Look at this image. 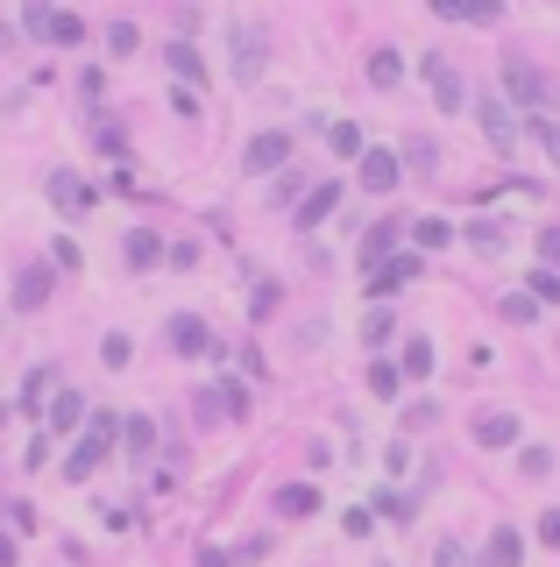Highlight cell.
<instances>
[{"instance_id": "obj_1", "label": "cell", "mask_w": 560, "mask_h": 567, "mask_svg": "<svg viewBox=\"0 0 560 567\" xmlns=\"http://www.w3.org/2000/svg\"><path fill=\"white\" fill-rule=\"evenodd\" d=\"M114 447H121V419H114V412H100V419H86V440H78V447H71V461H64V475H71V482H86V475H93V468H100V461H107Z\"/></svg>"}, {"instance_id": "obj_2", "label": "cell", "mask_w": 560, "mask_h": 567, "mask_svg": "<svg viewBox=\"0 0 560 567\" xmlns=\"http://www.w3.org/2000/svg\"><path fill=\"white\" fill-rule=\"evenodd\" d=\"M227 43H234V86H256V78H263V57H270L263 22H227Z\"/></svg>"}, {"instance_id": "obj_3", "label": "cell", "mask_w": 560, "mask_h": 567, "mask_svg": "<svg viewBox=\"0 0 560 567\" xmlns=\"http://www.w3.org/2000/svg\"><path fill=\"white\" fill-rule=\"evenodd\" d=\"M22 29L43 36V43H57V50H78V43H86V22H78V15H50V8H22Z\"/></svg>"}, {"instance_id": "obj_4", "label": "cell", "mask_w": 560, "mask_h": 567, "mask_svg": "<svg viewBox=\"0 0 560 567\" xmlns=\"http://www.w3.org/2000/svg\"><path fill=\"white\" fill-rule=\"evenodd\" d=\"M242 164H249L256 178H270V171H284V164H291V135H284V128H263V135L249 142V156H242Z\"/></svg>"}, {"instance_id": "obj_5", "label": "cell", "mask_w": 560, "mask_h": 567, "mask_svg": "<svg viewBox=\"0 0 560 567\" xmlns=\"http://www.w3.org/2000/svg\"><path fill=\"white\" fill-rule=\"evenodd\" d=\"M504 93H511L518 107H546V100H553V86H546V78H539L532 64H518V57L504 64ZM518 107H511V114H518Z\"/></svg>"}, {"instance_id": "obj_6", "label": "cell", "mask_w": 560, "mask_h": 567, "mask_svg": "<svg viewBox=\"0 0 560 567\" xmlns=\"http://www.w3.org/2000/svg\"><path fill=\"white\" fill-rule=\"evenodd\" d=\"M171 348L178 355H220V341H213V327H206L199 312H178L171 319Z\"/></svg>"}, {"instance_id": "obj_7", "label": "cell", "mask_w": 560, "mask_h": 567, "mask_svg": "<svg viewBox=\"0 0 560 567\" xmlns=\"http://www.w3.org/2000/svg\"><path fill=\"white\" fill-rule=\"evenodd\" d=\"M397 178H405L397 149H362V185H369V192H397Z\"/></svg>"}, {"instance_id": "obj_8", "label": "cell", "mask_w": 560, "mask_h": 567, "mask_svg": "<svg viewBox=\"0 0 560 567\" xmlns=\"http://www.w3.org/2000/svg\"><path fill=\"white\" fill-rule=\"evenodd\" d=\"M419 71H426V86H433V100H440V114H454V107H461V71H454L447 57H426Z\"/></svg>"}, {"instance_id": "obj_9", "label": "cell", "mask_w": 560, "mask_h": 567, "mask_svg": "<svg viewBox=\"0 0 560 567\" xmlns=\"http://www.w3.org/2000/svg\"><path fill=\"white\" fill-rule=\"evenodd\" d=\"M440 22H504V0H433Z\"/></svg>"}, {"instance_id": "obj_10", "label": "cell", "mask_w": 560, "mask_h": 567, "mask_svg": "<svg viewBox=\"0 0 560 567\" xmlns=\"http://www.w3.org/2000/svg\"><path fill=\"white\" fill-rule=\"evenodd\" d=\"M50 199H57V213H86L100 192H93L86 178H71V171H50Z\"/></svg>"}, {"instance_id": "obj_11", "label": "cell", "mask_w": 560, "mask_h": 567, "mask_svg": "<svg viewBox=\"0 0 560 567\" xmlns=\"http://www.w3.org/2000/svg\"><path fill=\"white\" fill-rule=\"evenodd\" d=\"M419 270H426V256H390V263H376V270H369V277H376L369 291H376V298H383V291H405Z\"/></svg>"}, {"instance_id": "obj_12", "label": "cell", "mask_w": 560, "mask_h": 567, "mask_svg": "<svg viewBox=\"0 0 560 567\" xmlns=\"http://www.w3.org/2000/svg\"><path fill=\"white\" fill-rule=\"evenodd\" d=\"M518 128H525V121H518V114H511V107L490 93V100H483V135H490L497 149H511V142H518Z\"/></svg>"}, {"instance_id": "obj_13", "label": "cell", "mask_w": 560, "mask_h": 567, "mask_svg": "<svg viewBox=\"0 0 560 567\" xmlns=\"http://www.w3.org/2000/svg\"><path fill=\"white\" fill-rule=\"evenodd\" d=\"M334 206H341V185H334V178H327V185H312V192L298 199V227H319Z\"/></svg>"}, {"instance_id": "obj_14", "label": "cell", "mask_w": 560, "mask_h": 567, "mask_svg": "<svg viewBox=\"0 0 560 567\" xmlns=\"http://www.w3.org/2000/svg\"><path fill=\"white\" fill-rule=\"evenodd\" d=\"M518 560H525V539H518L511 525H497L490 546H483V567H518Z\"/></svg>"}, {"instance_id": "obj_15", "label": "cell", "mask_w": 560, "mask_h": 567, "mask_svg": "<svg viewBox=\"0 0 560 567\" xmlns=\"http://www.w3.org/2000/svg\"><path fill=\"white\" fill-rule=\"evenodd\" d=\"M71 426H86V397H78V390H57V397H50V433H71Z\"/></svg>"}, {"instance_id": "obj_16", "label": "cell", "mask_w": 560, "mask_h": 567, "mask_svg": "<svg viewBox=\"0 0 560 567\" xmlns=\"http://www.w3.org/2000/svg\"><path fill=\"white\" fill-rule=\"evenodd\" d=\"M43 298H50V270H36V263H29V270L15 277V312H36Z\"/></svg>"}, {"instance_id": "obj_17", "label": "cell", "mask_w": 560, "mask_h": 567, "mask_svg": "<svg viewBox=\"0 0 560 567\" xmlns=\"http://www.w3.org/2000/svg\"><path fill=\"white\" fill-rule=\"evenodd\" d=\"M475 440H483V447H511L518 440V419L511 412H483V419H475Z\"/></svg>"}, {"instance_id": "obj_18", "label": "cell", "mask_w": 560, "mask_h": 567, "mask_svg": "<svg viewBox=\"0 0 560 567\" xmlns=\"http://www.w3.org/2000/svg\"><path fill=\"white\" fill-rule=\"evenodd\" d=\"M461 234H468V241H475L483 256H504V241H511V234H504V220H490V213H483V220H468Z\"/></svg>"}, {"instance_id": "obj_19", "label": "cell", "mask_w": 560, "mask_h": 567, "mask_svg": "<svg viewBox=\"0 0 560 567\" xmlns=\"http://www.w3.org/2000/svg\"><path fill=\"white\" fill-rule=\"evenodd\" d=\"M390 249H397V220H383V227H369V234H362V263H369V270H376Z\"/></svg>"}, {"instance_id": "obj_20", "label": "cell", "mask_w": 560, "mask_h": 567, "mask_svg": "<svg viewBox=\"0 0 560 567\" xmlns=\"http://www.w3.org/2000/svg\"><path fill=\"white\" fill-rule=\"evenodd\" d=\"M277 511H284V518H312V511H319V497L305 490V482H284V490H277Z\"/></svg>"}, {"instance_id": "obj_21", "label": "cell", "mask_w": 560, "mask_h": 567, "mask_svg": "<svg viewBox=\"0 0 560 567\" xmlns=\"http://www.w3.org/2000/svg\"><path fill=\"white\" fill-rule=\"evenodd\" d=\"M397 78H405V57H397V50H376V57H369V86H383V93H390Z\"/></svg>"}, {"instance_id": "obj_22", "label": "cell", "mask_w": 560, "mask_h": 567, "mask_svg": "<svg viewBox=\"0 0 560 567\" xmlns=\"http://www.w3.org/2000/svg\"><path fill=\"white\" fill-rule=\"evenodd\" d=\"M57 390V369L43 362V369H29V383H22V404H29V412H43V397Z\"/></svg>"}, {"instance_id": "obj_23", "label": "cell", "mask_w": 560, "mask_h": 567, "mask_svg": "<svg viewBox=\"0 0 560 567\" xmlns=\"http://www.w3.org/2000/svg\"><path fill=\"white\" fill-rule=\"evenodd\" d=\"M164 57H171V71H178V78H185V86H192V78H206V57H199V50H192V43H171V50H164Z\"/></svg>"}, {"instance_id": "obj_24", "label": "cell", "mask_w": 560, "mask_h": 567, "mask_svg": "<svg viewBox=\"0 0 560 567\" xmlns=\"http://www.w3.org/2000/svg\"><path fill=\"white\" fill-rule=\"evenodd\" d=\"M525 284H532V291H525L532 305H560V270H546V263H539V270H532Z\"/></svg>"}, {"instance_id": "obj_25", "label": "cell", "mask_w": 560, "mask_h": 567, "mask_svg": "<svg viewBox=\"0 0 560 567\" xmlns=\"http://www.w3.org/2000/svg\"><path fill=\"white\" fill-rule=\"evenodd\" d=\"M369 390H376V397H397V390H405L397 362H383V355H376V362H369Z\"/></svg>"}, {"instance_id": "obj_26", "label": "cell", "mask_w": 560, "mask_h": 567, "mask_svg": "<svg viewBox=\"0 0 560 567\" xmlns=\"http://www.w3.org/2000/svg\"><path fill=\"white\" fill-rule=\"evenodd\" d=\"M525 128H532V142H539V149L553 156V164H560V121H553V114H532Z\"/></svg>"}, {"instance_id": "obj_27", "label": "cell", "mask_w": 560, "mask_h": 567, "mask_svg": "<svg viewBox=\"0 0 560 567\" xmlns=\"http://www.w3.org/2000/svg\"><path fill=\"white\" fill-rule=\"evenodd\" d=\"M397 164H412V171H433V164H440L433 135H412V142H405V156H397Z\"/></svg>"}, {"instance_id": "obj_28", "label": "cell", "mask_w": 560, "mask_h": 567, "mask_svg": "<svg viewBox=\"0 0 560 567\" xmlns=\"http://www.w3.org/2000/svg\"><path fill=\"white\" fill-rule=\"evenodd\" d=\"M156 256H164V249H156V234H149V227H135V234H128V263H135V270H149Z\"/></svg>"}, {"instance_id": "obj_29", "label": "cell", "mask_w": 560, "mask_h": 567, "mask_svg": "<svg viewBox=\"0 0 560 567\" xmlns=\"http://www.w3.org/2000/svg\"><path fill=\"white\" fill-rule=\"evenodd\" d=\"M327 142H334V156H362V128H355V121H334Z\"/></svg>"}, {"instance_id": "obj_30", "label": "cell", "mask_w": 560, "mask_h": 567, "mask_svg": "<svg viewBox=\"0 0 560 567\" xmlns=\"http://www.w3.org/2000/svg\"><path fill=\"white\" fill-rule=\"evenodd\" d=\"M412 234H419V249H447V241H454L447 220H412Z\"/></svg>"}, {"instance_id": "obj_31", "label": "cell", "mask_w": 560, "mask_h": 567, "mask_svg": "<svg viewBox=\"0 0 560 567\" xmlns=\"http://www.w3.org/2000/svg\"><path fill=\"white\" fill-rule=\"evenodd\" d=\"M397 376H433V348H426V341H412V348H405V362H397Z\"/></svg>"}, {"instance_id": "obj_32", "label": "cell", "mask_w": 560, "mask_h": 567, "mask_svg": "<svg viewBox=\"0 0 560 567\" xmlns=\"http://www.w3.org/2000/svg\"><path fill=\"white\" fill-rule=\"evenodd\" d=\"M497 312H504V319H511V327H525V319H539V305H532V298H525V291H511V298H504V305H497Z\"/></svg>"}, {"instance_id": "obj_33", "label": "cell", "mask_w": 560, "mask_h": 567, "mask_svg": "<svg viewBox=\"0 0 560 567\" xmlns=\"http://www.w3.org/2000/svg\"><path fill=\"white\" fill-rule=\"evenodd\" d=\"M135 43H142V29H135V22H114V29H107V50H114V57H128Z\"/></svg>"}, {"instance_id": "obj_34", "label": "cell", "mask_w": 560, "mask_h": 567, "mask_svg": "<svg viewBox=\"0 0 560 567\" xmlns=\"http://www.w3.org/2000/svg\"><path fill=\"white\" fill-rule=\"evenodd\" d=\"M121 440H128V454H149V440H156V426H149V419H128V426H121Z\"/></svg>"}, {"instance_id": "obj_35", "label": "cell", "mask_w": 560, "mask_h": 567, "mask_svg": "<svg viewBox=\"0 0 560 567\" xmlns=\"http://www.w3.org/2000/svg\"><path fill=\"white\" fill-rule=\"evenodd\" d=\"M518 468H525V475H546V468H553V447H518Z\"/></svg>"}, {"instance_id": "obj_36", "label": "cell", "mask_w": 560, "mask_h": 567, "mask_svg": "<svg viewBox=\"0 0 560 567\" xmlns=\"http://www.w3.org/2000/svg\"><path fill=\"white\" fill-rule=\"evenodd\" d=\"M100 355H107V369H128V355H135V348H128V334H107V348H100Z\"/></svg>"}, {"instance_id": "obj_37", "label": "cell", "mask_w": 560, "mask_h": 567, "mask_svg": "<svg viewBox=\"0 0 560 567\" xmlns=\"http://www.w3.org/2000/svg\"><path fill=\"white\" fill-rule=\"evenodd\" d=\"M433 567H468V553H461V539H440V546H433Z\"/></svg>"}, {"instance_id": "obj_38", "label": "cell", "mask_w": 560, "mask_h": 567, "mask_svg": "<svg viewBox=\"0 0 560 567\" xmlns=\"http://www.w3.org/2000/svg\"><path fill=\"white\" fill-rule=\"evenodd\" d=\"M362 334H369V341L383 348V341H390V312H369V319H362Z\"/></svg>"}, {"instance_id": "obj_39", "label": "cell", "mask_w": 560, "mask_h": 567, "mask_svg": "<svg viewBox=\"0 0 560 567\" xmlns=\"http://www.w3.org/2000/svg\"><path fill=\"white\" fill-rule=\"evenodd\" d=\"M249 312H256V319H270V312H277V284H263V291L249 298Z\"/></svg>"}, {"instance_id": "obj_40", "label": "cell", "mask_w": 560, "mask_h": 567, "mask_svg": "<svg viewBox=\"0 0 560 567\" xmlns=\"http://www.w3.org/2000/svg\"><path fill=\"white\" fill-rule=\"evenodd\" d=\"M539 256H546V270L560 263V227H546V234H539Z\"/></svg>"}, {"instance_id": "obj_41", "label": "cell", "mask_w": 560, "mask_h": 567, "mask_svg": "<svg viewBox=\"0 0 560 567\" xmlns=\"http://www.w3.org/2000/svg\"><path fill=\"white\" fill-rule=\"evenodd\" d=\"M539 539H546V546L560 553V511H546V518H539Z\"/></svg>"}, {"instance_id": "obj_42", "label": "cell", "mask_w": 560, "mask_h": 567, "mask_svg": "<svg viewBox=\"0 0 560 567\" xmlns=\"http://www.w3.org/2000/svg\"><path fill=\"white\" fill-rule=\"evenodd\" d=\"M199 567H234V560H227L220 546H199Z\"/></svg>"}, {"instance_id": "obj_43", "label": "cell", "mask_w": 560, "mask_h": 567, "mask_svg": "<svg viewBox=\"0 0 560 567\" xmlns=\"http://www.w3.org/2000/svg\"><path fill=\"white\" fill-rule=\"evenodd\" d=\"M0 567H15V539L8 532H0Z\"/></svg>"}, {"instance_id": "obj_44", "label": "cell", "mask_w": 560, "mask_h": 567, "mask_svg": "<svg viewBox=\"0 0 560 567\" xmlns=\"http://www.w3.org/2000/svg\"><path fill=\"white\" fill-rule=\"evenodd\" d=\"M0 50H15V29H8V22H0Z\"/></svg>"}]
</instances>
